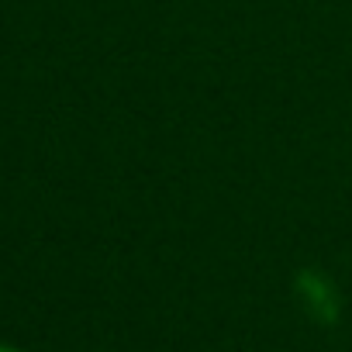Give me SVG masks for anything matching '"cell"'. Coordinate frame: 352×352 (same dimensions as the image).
I'll list each match as a JSON object with an SVG mask.
<instances>
[{"label":"cell","instance_id":"cell-1","mask_svg":"<svg viewBox=\"0 0 352 352\" xmlns=\"http://www.w3.org/2000/svg\"><path fill=\"white\" fill-rule=\"evenodd\" d=\"M0 352H21V349H14V345H0Z\"/></svg>","mask_w":352,"mask_h":352}]
</instances>
